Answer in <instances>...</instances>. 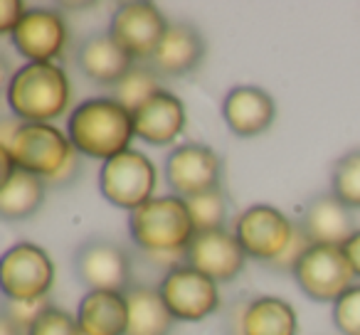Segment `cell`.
Returning a JSON list of instances; mask_svg holds the SVG:
<instances>
[{
	"instance_id": "obj_10",
	"label": "cell",
	"mask_w": 360,
	"mask_h": 335,
	"mask_svg": "<svg viewBox=\"0 0 360 335\" xmlns=\"http://www.w3.org/2000/svg\"><path fill=\"white\" fill-rule=\"evenodd\" d=\"M75 274L89 291L124 294L134 284V259L111 239H86L75 251Z\"/></svg>"
},
{
	"instance_id": "obj_7",
	"label": "cell",
	"mask_w": 360,
	"mask_h": 335,
	"mask_svg": "<svg viewBox=\"0 0 360 335\" xmlns=\"http://www.w3.org/2000/svg\"><path fill=\"white\" fill-rule=\"evenodd\" d=\"M0 281L8 301L47 298L55 284V264L40 244L18 242L3 254Z\"/></svg>"
},
{
	"instance_id": "obj_6",
	"label": "cell",
	"mask_w": 360,
	"mask_h": 335,
	"mask_svg": "<svg viewBox=\"0 0 360 335\" xmlns=\"http://www.w3.org/2000/svg\"><path fill=\"white\" fill-rule=\"evenodd\" d=\"M168 25L170 22L165 20L158 6L148 0H129L111 13L106 32L136 62H148L163 42Z\"/></svg>"
},
{
	"instance_id": "obj_4",
	"label": "cell",
	"mask_w": 360,
	"mask_h": 335,
	"mask_svg": "<svg viewBox=\"0 0 360 335\" xmlns=\"http://www.w3.org/2000/svg\"><path fill=\"white\" fill-rule=\"evenodd\" d=\"M158 171L153 160L141 150H124L116 158L101 163L99 192L109 205L119 210H139L148 200H153Z\"/></svg>"
},
{
	"instance_id": "obj_16",
	"label": "cell",
	"mask_w": 360,
	"mask_h": 335,
	"mask_svg": "<svg viewBox=\"0 0 360 335\" xmlns=\"http://www.w3.org/2000/svg\"><path fill=\"white\" fill-rule=\"evenodd\" d=\"M222 119L240 138H252L269 131L276 119V104L269 91L255 84L235 86L222 99Z\"/></svg>"
},
{
	"instance_id": "obj_11",
	"label": "cell",
	"mask_w": 360,
	"mask_h": 335,
	"mask_svg": "<svg viewBox=\"0 0 360 335\" xmlns=\"http://www.w3.org/2000/svg\"><path fill=\"white\" fill-rule=\"evenodd\" d=\"M294 281L316 303H335L353 286V269L340 247L314 244L294 269Z\"/></svg>"
},
{
	"instance_id": "obj_21",
	"label": "cell",
	"mask_w": 360,
	"mask_h": 335,
	"mask_svg": "<svg viewBox=\"0 0 360 335\" xmlns=\"http://www.w3.org/2000/svg\"><path fill=\"white\" fill-rule=\"evenodd\" d=\"M129 303V328L126 335H170L175 318L158 294V286L131 284L124 291Z\"/></svg>"
},
{
	"instance_id": "obj_27",
	"label": "cell",
	"mask_w": 360,
	"mask_h": 335,
	"mask_svg": "<svg viewBox=\"0 0 360 335\" xmlns=\"http://www.w3.org/2000/svg\"><path fill=\"white\" fill-rule=\"evenodd\" d=\"M50 296L47 298H37V301H8L3 303V315L0 318L8 320L13 328H18L22 335L30 333L32 323L50 308Z\"/></svg>"
},
{
	"instance_id": "obj_22",
	"label": "cell",
	"mask_w": 360,
	"mask_h": 335,
	"mask_svg": "<svg viewBox=\"0 0 360 335\" xmlns=\"http://www.w3.org/2000/svg\"><path fill=\"white\" fill-rule=\"evenodd\" d=\"M299 315L294 306L276 296H257L242 310V335H296Z\"/></svg>"
},
{
	"instance_id": "obj_19",
	"label": "cell",
	"mask_w": 360,
	"mask_h": 335,
	"mask_svg": "<svg viewBox=\"0 0 360 335\" xmlns=\"http://www.w3.org/2000/svg\"><path fill=\"white\" fill-rule=\"evenodd\" d=\"M134 65V57L126 55L111 40L109 32H91L77 45V67L86 79L96 81V84L114 86Z\"/></svg>"
},
{
	"instance_id": "obj_29",
	"label": "cell",
	"mask_w": 360,
	"mask_h": 335,
	"mask_svg": "<svg viewBox=\"0 0 360 335\" xmlns=\"http://www.w3.org/2000/svg\"><path fill=\"white\" fill-rule=\"evenodd\" d=\"M27 335H82V328H79V323H77V315H72L70 310L52 303L50 308L32 323Z\"/></svg>"
},
{
	"instance_id": "obj_17",
	"label": "cell",
	"mask_w": 360,
	"mask_h": 335,
	"mask_svg": "<svg viewBox=\"0 0 360 335\" xmlns=\"http://www.w3.org/2000/svg\"><path fill=\"white\" fill-rule=\"evenodd\" d=\"M186 104L178 94L160 89L134 111V133L150 145H170L186 131Z\"/></svg>"
},
{
	"instance_id": "obj_9",
	"label": "cell",
	"mask_w": 360,
	"mask_h": 335,
	"mask_svg": "<svg viewBox=\"0 0 360 335\" xmlns=\"http://www.w3.org/2000/svg\"><path fill=\"white\" fill-rule=\"evenodd\" d=\"M3 150L11 153L13 163L20 171L40 176L45 180L55 178L65 168L70 155L75 153L65 131H60L52 124H25V121H22L15 138L11 140V145Z\"/></svg>"
},
{
	"instance_id": "obj_33",
	"label": "cell",
	"mask_w": 360,
	"mask_h": 335,
	"mask_svg": "<svg viewBox=\"0 0 360 335\" xmlns=\"http://www.w3.org/2000/svg\"><path fill=\"white\" fill-rule=\"evenodd\" d=\"M343 254H345V259H348V264H350V269H353V274L355 276H360V230L355 232L353 237H350L348 242H345L343 247Z\"/></svg>"
},
{
	"instance_id": "obj_8",
	"label": "cell",
	"mask_w": 360,
	"mask_h": 335,
	"mask_svg": "<svg viewBox=\"0 0 360 335\" xmlns=\"http://www.w3.org/2000/svg\"><path fill=\"white\" fill-rule=\"evenodd\" d=\"M163 176L170 195L191 200L222 188V158L205 143H180L165 158Z\"/></svg>"
},
{
	"instance_id": "obj_1",
	"label": "cell",
	"mask_w": 360,
	"mask_h": 335,
	"mask_svg": "<svg viewBox=\"0 0 360 335\" xmlns=\"http://www.w3.org/2000/svg\"><path fill=\"white\" fill-rule=\"evenodd\" d=\"M65 133L79 155L106 163L131 148V140L136 138L134 114L114 96H94L75 106Z\"/></svg>"
},
{
	"instance_id": "obj_12",
	"label": "cell",
	"mask_w": 360,
	"mask_h": 335,
	"mask_svg": "<svg viewBox=\"0 0 360 335\" xmlns=\"http://www.w3.org/2000/svg\"><path fill=\"white\" fill-rule=\"evenodd\" d=\"M294 225L296 222H291L279 207L250 205L240 212L232 232L240 239L245 254L266 266L286 249L291 235H294Z\"/></svg>"
},
{
	"instance_id": "obj_25",
	"label": "cell",
	"mask_w": 360,
	"mask_h": 335,
	"mask_svg": "<svg viewBox=\"0 0 360 335\" xmlns=\"http://www.w3.org/2000/svg\"><path fill=\"white\" fill-rule=\"evenodd\" d=\"M330 192L350 210H360V148L348 150L333 163Z\"/></svg>"
},
{
	"instance_id": "obj_31",
	"label": "cell",
	"mask_w": 360,
	"mask_h": 335,
	"mask_svg": "<svg viewBox=\"0 0 360 335\" xmlns=\"http://www.w3.org/2000/svg\"><path fill=\"white\" fill-rule=\"evenodd\" d=\"M25 13H27L25 3H20V0H6L0 6V32L11 37L15 32V27L20 25L22 18H25Z\"/></svg>"
},
{
	"instance_id": "obj_26",
	"label": "cell",
	"mask_w": 360,
	"mask_h": 335,
	"mask_svg": "<svg viewBox=\"0 0 360 335\" xmlns=\"http://www.w3.org/2000/svg\"><path fill=\"white\" fill-rule=\"evenodd\" d=\"M188 202V210H191L193 225L195 232H207V230H220L227 225V215H230V205H227L225 190L217 188V190L202 192L198 197H191Z\"/></svg>"
},
{
	"instance_id": "obj_13",
	"label": "cell",
	"mask_w": 360,
	"mask_h": 335,
	"mask_svg": "<svg viewBox=\"0 0 360 335\" xmlns=\"http://www.w3.org/2000/svg\"><path fill=\"white\" fill-rule=\"evenodd\" d=\"M245 261L247 254L242 249L240 239L227 227L195 232V237L186 249V264L198 269L200 274L210 276L217 284L235 281L245 269Z\"/></svg>"
},
{
	"instance_id": "obj_15",
	"label": "cell",
	"mask_w": 360,
	"mask_h": 335,
	"mask_svg": "<svg viewBox=\"0 0 360 335\" xmlns=\"http://www.w3.org/2000/svg\"><path fill=\"white\" fill-rule=\"evenodd\" d=\"M207 45L202 32L191 22H170L163 42L146 65L163 77H186L195 72L205 60Z\"/></svg>"
},
{
	"instance_id": "obj_14",
	"label": "cell",
	"mask_w": 360,
	"mask_h": 335,
	"mask_svg": "<svg viewBox=\"0 0 360 335\" xmlns=\"http://www.w3.org/2000/svg\"><path fill=\"white\" fill-rule=\"evenodd\" d=\"M11 40L27 62H55L65 52L70 30L62 13L52 8H30Z\"/></svg>"
},
{
	"instance_id": "obj_20",
	"label": "cell",
	"mask_w": 360,
	"mask_h": 335,
	"mask_svg": "<svg viewBox=\"0 0 360 335\" xmlns=\"http://www.w3.org/2000/svg\"><path fill=\"white\" fill-rule=\"evenodd\" d=\"M75 315L82 335H126L129 328V303L116 291H86Z\"/></svg>"
},
{
	"instance_id": "obj_30",
	"label": "cell",
	"mask_w": 360,
	"mask_h": 335,
	"mask_svg": "<svg viewBox=\"0 0 360 335\" xmlns=\"http://www.w3.org/2000/svg\"><path fill=\"white\" fill-rule=\"evenodd\" d=\"M311 239L306 237V232L299 227V222L294 225V235H291L289 244H286V249L281 251L279 256H276L271 264H266V269L271 271H279V274H294V269L299 266V261L306 256V251L311 249Z\"/></svg>"
},
{
	"instance_id": "obj_5",
	"label": "cell",
	"mask_w": 360,
	"mask_h": 335,
	"mask_svg": "<svg viewBox=\"0 0 360 335\" xmlns=\"http://www.w3.org/2000/svg\"><path fill=\"white\" fill-rule=\"evenodd\" d=\"M217 281L200 274L188 264H178L160 276L158 294L168 306L170 315L180 323H198L205 320L220 308V289Z\"/></svg>"
},
{
	"instance_id": "obj_32",
	"label": "cell",
	"mask_w": 360,
	"mask_h": 335,
	"mask_svg": "<svg viewBox=\"0 0 360 335\" xmlns=\"http://www.w3.org/2000/svg\"><path fill=\"white\" fill-rule=\"evenodd\" d=\"M82 171H84V165H82V155L75 150V153L70 155V160L65 163V168H62L55 178H50V180H47V185H50V188H67L82 176Z\"/></svg>"
},
{
	"instance_id": "obj_24",
	"label": "cell",
	"mask_w": 360,
	"mask_h": 335,
	"mask_svg": "<svg viewBox=\"0 0 360 335\" xmlns=\"http://www.w3.org/2000/svg\"><path fill=\"white\" fill-rule=\"evenodd\" d=\"M163 89L160 86V77L150 70L146 62H136L114 86H111V96L119 101L124 109H129L134 114L143 101H148L153 94Z\"/></svg>"
},
{
	"instance_id": "obj_3",
	"label": "cell",
	"mask_w": 360,
	"mask_h": 335,
	"mask_svg": "<svg viewBox=\"0 0 360 335\" xmlns=\"http://www.w3.org/2000/svg\"><path fill=\"white\" fill-rule=\"evenodd\" d=\"M129 235L141 254L186 256L195 225L183 197L160 195L129 212Z\"/></svg>"
},
{
	"instance_id": "obj_23",
	"label": "cell",
	"mask_w": 360,
	"mask_h": 335,
	"mask_svg": "<svg viewBox=\"0 0 360 335\" xmlns=\"http://www.w3.org/2000/svg\"><path fill=\"white\" fill-rule=\"evenodd\" d=\"M47 188L50 185L45 178L15 168L0 183V215H3V220L18 222L32 217L45 202Z\"/></svg>"
},
{
	"instance_id": "obj_2",
	"label": "cell",
	"mask_w": 360,
	"mask_h": 335,
	"mask_svg": "<svg viewBox=\"0 0 360 335\" xmlns=\"http://www.w3.org/2000/svg\"><path fill=\"white\" fill-rule=\"evenodd\" d=\"M70 99V77L55 62H27L18 67L6 86L8 109L25 124H50L60 119Z\"/></svg>"
},
{
	"instance_id": "obj_28",
	"label": "cell",
	"mask_w": 360,
	"mask_h": 335,
	"mask_svg": "<svg viewBox=\"0 0 360 335\" xmlns=\"http://www.w3.org/2000/svg\"><path fill=\"white\" fill-rule=\"evenodd\" d=\"M333 323L340 335H360V284H353L333 303Z\"/></svg>"
},
{
	"instance_id": "obj_18",
	"label": "cell",
	"mask_w": 360,
	"mask_h": 335,
	"mask_svg": "<svg viewBox=\"0 0 360 335\" xmlns=\"http://www.w3.org/2000/svg\"><path fill=\"white\" fill-rule=\"evenodd\" d=\"M299 227L306 232L311 244L343 247L358 232L353 210L338 200L333 192H321L311 197L301 212Z\"/></svg>"
}]
</instances>
